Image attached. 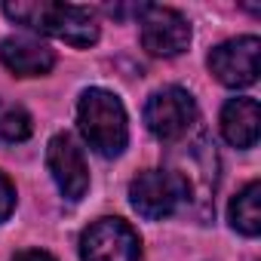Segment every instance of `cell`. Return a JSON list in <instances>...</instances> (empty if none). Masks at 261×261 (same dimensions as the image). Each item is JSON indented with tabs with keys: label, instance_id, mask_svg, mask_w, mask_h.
<instances>
[{
	"label": "cell",
	"instance_id": "7c38bea8",
	"mask_svg": "<svg viewBox=\"0 0 261 261\" xmlns=\"http://www.w3.org/2000/svg\"><path fill=\"white\" fill-rule=\"evenodd\" d=\"M261 185L258 181H249L233 200H230V224L246 233V237H255L261 230Z\"/></svg>",
	"mask_w": 261,
	"mask_h": 261
},
{
	"label": "cell",
	"instance_id": "8fae6325",
	"mask_svg": "<svg viewBox=\"0 0 261 261\" xmlns=\"http://www.w3.org/2000/svg\"><path fill=\"white\" fill-rule=\"evenodd\" d=\"M221 133L233 148H252L261 133V108L255 98H230L221 111Z\"/></svg>",
	"mask_w": 261,
	"mask_h": 261
},
{
	"label": "cell",
	"instance_id": "6da1fadb",
	"mask_svg": "<svg viewBox=\"0 0 261 261\" xmlns=\"http://www.w3.org/2000/svg\"><path fill=\"white\" fill-rule=\"evenodd\" d=\"M4 13L40 34L59 37L71 46H89L98 40V25L89 10L74 7V4H49V0H28V4H7Z\"/></svg>",
	"mask_w": 261,
	"mask_h": 261
},
{
	"label": "cell",
	"instance_id": "9a60e30c",
	"mask_svg": "<svg viewBox=\"0 0 261 261\" xmlns=\"http://www.w3.org/2000/svg\"><path fill=\"white\" fill-rule=\"evenodd\" d=\"M13 261H56L49 252H43V249H25V252H19Z\"/></svg>",
	"mask_w": 261,
	"mask_h": 261
},
{
	"label": "cell",
	"instance_id": "3957f363",
	"mask_svg": "<svg viewBox=\"0 0 261 261\" xmlns=\"http://www.w3.org/2000/svg\"><path fill=\"white\" fill-rule=\"evenodd\" d=\"M83 261H142L139 233L123 218H98L80 237Z\"/></svg>",
	"mask_w": 261,
	"mask_h": 261
},
{
	"label": "cell",
	"instance_id": "ba28073f",
	"mask_svg": "<svg viewBox=\"0 0 261 261\" xmlns=\"http://www.w3.org/2000/svg\"><path fill=\"white\" fill-rule=\"evenodd\" d=\"M258 59H261V40L258 37H237L209 53V71L233 89L252 86L258 80Z\"/></svg>",
	"mask_w": 261,
	"mask_h": 261
},
{
	"label": "cell",
	"instance_id": "5b68a950",
	"mask_svg": "<svg viewBox=\"0 0 261 261\" xmlns=\"http://www.w3.org/2000/svg\"><path fill=\"white\" fill-rule=\"evenodd\" d=\"M197 120V105L191 92L178 86H166L154 92L145 105V123L160 142H178L188 136V129Z\"/></svg>",
	"mask_w": 261,
	"mask_h": 261
},
{
	"label": "cell",
	"instance_id": "30bf717a",
	"mask_svg": "<svg viewBox=\"0 0 261 261\" xmlns=\"http://www.w3.org/2000/svg\"><path fill=\"white\" fill-rule=\"evenodd\" d=\"M0 62H4L13 74L19 77H40V74H49L53 65H56V53L34 40V37H7L0 43Z\"/></svg>",
	"mask_w": 261,
	"mask_h": 261
},
{
	"label": "cell",
	"instance_id": "7a4b0ae2",
	"mask_svg": "<svg viewBox=\"0 0 261 261\" xmlns=\"http://www.w3.org/2000/svg\"><path fill=\"white\" fill-rule=\"evenodd\" d=\"M77 123H80V133L92 151H98L101 157L123 154L129 129H126V111L114 92L86 89L77 105Z\"/></svg>",
	"mask_w": 261,
	"mask_h": 261
},
{
	"label": "cell",
	"instance_id": "5bb4252c",
	"mask_svg": "<svg viewBox=\"0 0 261 261\" xmlns=\"http://www.w3.org/2000/svg\"><path fill=\"white\" fill-rule=\"evenodd\" d=\"M13 209H16V188L10 185V178L4 172H0V221H7Z\"/></svg>",
	"mask_w": 261,
	"mask_h": 261
},
{
	"label": "cell",
	"instance_id": "8992f818",
	"mask_svg": "<svg viewBox=\"0 0 261 261\" xmlns=\"http://www.w3.org/2000/svg\"><path fill=\"white\" fill-rule=\"evenodd\" d=\"M129 203H133V209L139 215L160 221V218L172 215L185 200H181V188L172 172L148 169V172H139L133 178V185H129Z\"/></svg>",
	"mask_w": 261,
	"mask_h": 261
},
{
	"label": "cell",
	"instance_id": "277c9868",
	"mask_svg": "<svg viewBox=\"0 0 261 261\" xmlns=\"http://www.w3.org/2000/svg\"><path fill=\"white\" fill-rule=\"evenodd\" d=\"M215 166H218L215 145H209L206 139H200V142L185 145L181 154H172V166L166 172L175 175L185 203L188 200H200V203L209 206L212 191H215Z\"/></svg>",
	"mask_w": 261,
	"mask_h": 261
},
{
	"label": "cell",
	"instance_id": "52a82bcc",
	"mask_svg": "<svg viewBox=\"0 0 261 261\" xmlns=\"http://www.w3.org/2000/svg\"><path fill=\"white\" fill-rule=\"evenodd\" d=\"M191 43V25L181 13L166 7H142V46L151 56L172 59Z\"/></svg>",
	"mask_w": 261,
	"mask_h": 261
},
{
	"label": "cell",
	"instance_id": "4fadbf2b",
	"mask_svg": "<svg viewBox=\"0 0 261 261\" xmlns=\"http://www.w3.org/2000/svg\"><path fill=\"white\" fill-rule=\"evenodd\" d=\"M31 136V117L19 108V105H7L0 101V139L19 145Z\"/></svg>",
	"mask_w": 261,
	"mask_h": 261
},
{
	"label": "cell",
	"instance_id": "9c48e42d",
	"mask_svg": "<svg viewBox=\"0 0 261 261\" xmlns=\"http://www.w3.org/2000/svg\"><path fill=\"white\" fill-rule=\"evenodd\" d=\"M46 166L68 200H80L89 191V169L71 136H56L46 148Z\"/></svg>",
	"mask_w": 261,
	"mask_h": 261
}]
</instances>
